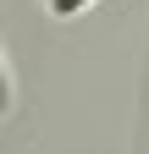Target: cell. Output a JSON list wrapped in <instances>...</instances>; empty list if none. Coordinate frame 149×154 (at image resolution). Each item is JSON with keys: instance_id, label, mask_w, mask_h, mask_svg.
<instances>
[{"instance_id": "obj_2", "label": "cell", "mask_w": 149, "mask_h": 154, "mask_svg": "<svg viewBox=\"0 0 149 154\" xmlns=\"http://www.w3.org/2000/svg\"><path fill=\"white\" fill-rule=\"evenodd\" d=\"M11 110V72H6V61H0V116Z\"/></svg>"}, {"instance_id": "obj_1", "label": "cell", "mask_w": 149, "mask_h": 154, "mask_svg": "<svg viewBox=\"0 0 149 154\" xmlns=\"http://www.w3.org/2000/svg\"><path fill=\"white\" fill-rule=\"evenodd\" d=\"M88 6H94V0H50V17L66 22V17H78V11H88Z\"/></svg>"}]
</instances>
